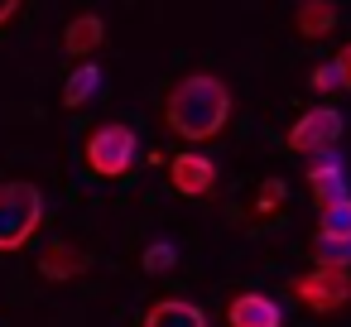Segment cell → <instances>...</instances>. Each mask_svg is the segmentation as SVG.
I'll list each match as a JSON object with an SVG mask.
<instances>
[{
  "label": "cell",
  "instance_id": "15",
  "mask_svg": "<svg viewBox=\"0 0 351 327\" xmlns=\"http://www.w3.org/2000/svg\"><path fill=\"white\" fill-rule=\"evenodd\" d=\"M173 265H178V245L173 241H149L145 255H140V269L145 274H169Z\"/></svg>",
  "mask_w": 351,
  "mask_h": 327
},
{
  "label": "cell",
  "instance_id": "3",
  "mask_svg": "<svg viewBox=\"0 0 351 327\" xmlns=\"http://www.w3.org/2000/svg\"><path fill=\"white\" fill-rule=\"evenodd\" d=\"M135 154H140V140H135V130H130L125 121H106V125H97V130L87 135V145H82L87 169H92L97 178H106V183L125 178L130 164H135Z\"/></svg>",
  "mask_w": 351,
  "mask_h": 327
},
{
  "label": "cell",
  "instance_id": "6",
  "mask_svg": "<svg viewBox=\"0 0 351 327\" xmlns=\"http://www.w3.org/2000/svg\"><path fill=\"white\" fill-rule=\"evenodd\" d=\"M169 188L178 197H207L217 188V164L197 149H183V154L169 159Z\"/></svg>",
  "mask_w": 351,
  "mask_h": 327
},
{
  "label": "cell",
  "instance_id": "4",
  "mask_svg": "<svg viewBox=\"0 0 351 327\" xmlns=\"http://www.w3.org/2000/svg\"><path fill=\"white\" fill-rule=\"evenodd\" d=\"M289 293L308 313L332 317V313H341L351 303V269H322V265H313V269H303V274L289 279Z\"/></svg>",
  "mask_w": 351,
  "mask_h": 327
},
{
  "label": "cell",
  "instance_id": "18",
  "mask_svg": "<svg viewBox=\"0 0 351 327\" xmlns=\"http://www.w3.org/2000/svg\"><path fill=\"white\" fill-rule=\"evenodd\" d=\"M308 87H313V97H332V92H341V77H337V63L327 58L322 68H313V73H308Z\"/></svg>",
  "mask_w": 351,
  "mask_h": 327
},
{
  "label": "cell",
  "instance_id": "9",
  "mask_svg": "<svg viewBox=\"0 0 351 327\" xmlns=\"http://www.w3.org/2000/svg\"><path fill=\"white\" fill-rule=\"evenodd\" d=\"M226 327H284V313L269 293H236L226 303Z\"/></svg>",
  "mask_w": 351,
  "mask_h": 327
},
{
  "label": "cell",
  "instance_id": "1",
  "mask_svg": "<svg viewBox=\"0 0 351 327\" xmlns=\"http://www.w3.org/2000/svg\"><path fill=\"white\" fill-rule=\"evenodd\" d=\"M226 121H231V87L217 73H188L164 97V125H169V135H178L188 145L217 140L226 130Z\"/></svg>",
  "mask_w": 351,
  "mask_h": 327
},
{
  "label": "cell",
  "instance_id": "13",
  "mask_svg": "<svg viewBox=\"0 0 351 327\" xmlns=\"http://www.w3.org/2000/svg\"><path fill=\"white\" fill-rule=\"evenodd\" d=\"M97 92H101V68H97L92 58H82V63L68 73V82H63V106H68V111H82Z\"/></svg>",
  "mask_w": 351,
  "mask_h": 327
},
{
  "label": "cell",
  "instance_id": "16",
  "mask_svg": "<svg viewBox=\"0 0 351 327\" xmlns=\"http://www.w3.org/2000/svg\"><path fill=\"white\" fill-rule=\"evenodd\" d=\"M317 231H327V236H351V197L317 207Z\"/></svg>",
  "mask_w": 351,
  "mask_h": 327
},
{
  "label": "cell",
  "instance_id": "5",
  "mask_svg": "<svg viewBox=\"0 0 351 327\" xmlns=\"http://www.w3.org/2000/svg\"><path fill=\"white\" fill-rule=\"evenodd\" d=\"M341 111L337 106H308L293 125H289V135H284V145L293 149V154H322V149H332L337 140H341Z\"/></svg>",
  "mask_w": 351,
  "mask_h": 327
},
{
  "label": "cell",
  "instance_id": "7",
  "mask_svg": "<svg viewBox=\"0 0 351 327\" xmlns=\"http://www.w3.org/2000/svg\"><path fill=\"white\" fill-rule=\"evenodd\" d=\"M303 178H308V193H313V202H317V207L351 197V183H346V173H341V159H337L332 149L313 154V164L303 169Z\"/></svg>",
  "mask_w": 351,
  "mask_h": 327
},
{
  "label": "cell",
  "instance_id": "2",
  "mask_svg": "<svg viewBox=\"0 0 351 327\" xmlns=\"http://www.w3.org/2000/svg\"><path fill=\"white\" fill-rule=\"evenodd\" d=\"M44 226V193L25 178L0 183V255L25 250Z\"/></svg>",
  "mask_w": 351,
  "mask_h": 327
},
{
  "label": "cell",
  "instance_id": "20",
  "mask_svg": "<svg viewBox=\"0 0 351 327\" xmlns=\"http://www.w3.org/2000/svg\"><path fill=\"white\" fill-rule=\"evenodd\" d=\"M20 5H25V0H0V29H5V25L20 15Z\"/></svg>",
  "mask_w": 351,
  "mask_h": 327
},
{
  "label": "cell",
  "instance_id": "11",
  "mask_svg": "<svg viewBox=\"0 0 351 327\" xmlns=\"http://www.w3.org/2000/svg\"><path fill=\"white\" fill-rule=\"evenodd\" d=\"M101 44H106V25H101V15L82 10V15L68 20V29H63V53H68V58H92Z\"/></svg>",
  "mask_w": 351,
  "mask_h": 327
},
{
  "label": "cell",
  "instance_id": "12",
  "mask_svg": "<svg viewBox=\"0 0 351 327\" xmlns=\"http://www.w3.org/2000/svg\"><path fill=\"white\" fill-rule=\"evenodd\" d=\"M140 327H207V313L188 298H154L145 308Z\"/></svg>",
  "mask_w": 351,
  "mask_h": 327
},
{
  "label": "cell",
  "instance_id": "19",
  "mask_svg": "<svg viewBox=\"0 0 351 327\" xmlns=\"http://www.w3.org/2000/svg\"><path fill=\"white\" fill-rule=\"evenodd\" d=\"M332 63H337V77H341V92H351V44H341Z\"/></svg>",
  "mask_w": 351,
  "mask_h": 327
},
{
  "label": "cell",
  "instance_id": "14",
  "mask_svg": "<svg viewBox=\"0 0 351 327\" xmlns=\"http://www.w3.org/2000/svg\"><path fill=\"white\" fill-rule=\"evenodd\" d=\"M308 255H313V265H322V269H351V236H327V231H313Z\"/></svg>",
  "mask_w": 351,
  "mask_h": 327
},
{
  "label": "cell",
  "instance_id": "17",
  "mask_svg": "<svg viewBox=\"0 0 351 327\" xmlns=\"http://www.w3.org/2000/svg\"><path fill=\"white\" fill-rule=\"evenodd\" d=\"M284 197H289V193H284V183H279V178H265V183H260V193H255V221L279 217V212H284Z\"/></svg>",
  "mask_w": 351,
  "mask_h": 327
},
{
  "label": "cell",
  "instance_id": "8",
  "mask_svg": "<svg viewBox=\"0 0 351 327\" xmlns=\"http://www.w3.org/2000/svg\"><path fill=\"white\" fill-rule=\"evenodd\" d=\"M87 269H92V255H87L82 245H73V241H53V245L39 250V274H44L49 284H73V279H82Z\"/></svg>",
  "mask_w": 351,
  "mask_h": 327
},
{
  "label": "cell",
  "instance_id": "10",
  "mask_svg": "<svg viewBox=\"0 0 351 327\" xmlns=\"http://www.w3.org/2000/svg\"><path fill=\"white\" fill-rule=\"evenodd\" d=\"M337 29V0H293V34L303 44H317Z\"/></svg>",
  "mask_w": 351,
  "mask_h": 327
}]
</instances>
